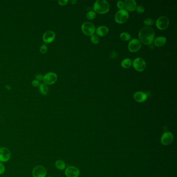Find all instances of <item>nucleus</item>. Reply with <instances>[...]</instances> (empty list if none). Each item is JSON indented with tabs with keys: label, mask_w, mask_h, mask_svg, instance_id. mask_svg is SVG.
I'll use <instances>...</instances> for the list:
<instances>
[{
	"label": "nucleus",
	"mask_w": 177,
	"mask_h": 177,
	"mask_svg": "<svg viewBox=\"0 0 177 177\" xmlns=\"http://www.w3.org/2000/svg\"><path fill=\"white\" fill-rule=\"evenodd\" d=\"M138 37L140 42L145 45H150L154 41L155 32L150 27H143L139 31Z\"/></svg>",
	"instance_id": "f257e3e1"
},
{
	"label": "nucleus",
	"mask_w": 177,
	"mask_h": 177,
	"mask_svg": "<svg viewBox=\"0 0 177 177\" xmlns=\"http://www.w3.org/2000/svg\"><path fill=\"white\" fill-rule=\"evenodd\" d=\"M94 9L95 13L106 14L109 11V3L106 0H97L94 4Z\"/></svg>",
	"instance_id": "f03ea898"
},
{
	"label": "nucleus",
	"mask_w": 177,
	"mask_h": 177,
	"mask_svg": "<svg viewBox=\"0 0 177 177\" xmlns=\"http://www.w3.org/2000/svg\"><path fill=\"white\" fill-rule=\"evenodd\" d=\"M129 14L125 9H120L115 15V20L120 24L125 23L128 19Z\"/></svg>",
	"instance_id": "7ed1b4c3"
},
{
	"label": "nucleus",
	"mask_w": 177,
	"mask_h": 177,
	"mask_svg": "<svg viewBox=\"0 0 177 177\" xmlns=\"http://www.w3.org/2000/svg\"><path fill=\"white\" fill-rule=\"evenodd\" d=\"M81 29L84 34L91 36L95 33L96 27L93 23L90 22H85L83 23Z\"/></svg>",
	"instance_id": "20e7f679"
},
{
	"label": "nucleus",
	"mask_w": 177,
	"mask_h": 177,
	"mask_svg": "<svg viewBox=\"0 0 177 177\" xmlns=\"http://www.w3.org/2000/svg\"><path fill=\"white\" fill-rule=\"evenodd\" d=\"M132 63L134 68L139 72L144 71L147 66L145 61L144 59L141 57L136 58V59H134Z\"/></svg>",
	"instance_id": "39448f33"
},
{
	"label": "nucleus",
	"mask_w": 177,
	"mask_h": 177,
	"mask_svg": "<svg viewBox=\"0 0 177 177\" xmlns=\"http://www.w3.org/2000/svg\"><path fill=\"white\" fill-rule=\"evenodd\" d=\"M169 25V20L166 16H161L156 22V26L159 30H165L168 28Z\"/></svg>",
	"instance_id": "423d86ee"
},
{
	"label": "nucleus",
	"mask_w": 177,
	"mask_h": 177,
	"mask_svg": "<svg viewBox=\"0 0 177 177\" xmlns=\"http://www.w3.org/2000/svg\"><path fill=\"white\" fill-rule=\"evenodd\" d=\"M11 157V151L6 147L0 148V162L5 163L9 161Z\"/></svg>",
	"instance_id": "0eeeda50"
},
{
	"label": "nucleus",
	"mask_w": 177,
	"mask_h": 177,
	"mask_svg": "<svg viewBox=\"0 0 177 177\" xmlns=\"http://www.w3.org/2000/svg\"><path fill=\"white\" fill-rule=\"evenodd\" d=\"M32 174L33 177H46L47 170L44 167L39 165L33 168Z\"/></svg>",
	"instance_id": "6e6552de"
},
{
	"label": "nucleus",
	"mask_w": 177,
	"mask_h": 177,
	"mask_svg": "<svg viewBox=\"0 0 177 177\" xmlns=\"http://www.w3.org/2000/svg\"><path fill=\"white\" fill-rule=\"evenodd\" d=\"M141 47V43L137 39H133L128 44L129 51L132 53L138 52Z\"/></svg>",
	"instance_id": "1a4fd4ad"
},
{
	"label": "nucleus",
	"mask_w": 177,
	"mask_h": 177,
	"mask_svg": "<svg viewBox=\"0 0 177 177\" xmlns=\"http://www.w3.org/2000/svg\"><path fill=\"white\" fill-rule=\"evenodd\" d=\"M43 82L46 85H52L57 80V76L56 74L53 72H49L43 77Z\"/></svg>",
	"instance_id": "9d476101"
},
{
	"label": "nucleus",
	"mask_w": 177,
	"mask_h": 177,
	"mask_svg": "<svg viewBox=\"0 0 177 177\" xmlns=\"http://www.w3.org/2000/svg\"><path fill=\"white\" fill-rule=\"evenodd\" d=\"M174 140V136L170 132H165L161 137V142L163 145H168L172 143Z\"/></svg>",
	"instance_id": "9b49d317"
},
{
	"label": "nucleus",
	"mask_w": 177,
	"mask_h": 177,
	"mask_svg": "<svg viewBox=\"0 0 177 177\" xmlns=\"http://www.w3.org/2000/svg\"><path fill=\"white\" fill-rule=\"evenodd\" d=\"M65 175L67 177H77L80 175V171L75 167L69 166L66 169Z\"/></svg>",
	"instance_id": "f8f14e48"
},
{
	"label": "nucleus",
	"mask_w": 177,
	"mask_h": 177,
	"mask_svg": "<svg viewBox=\"0 0 177 177\" xmlns=\"http://www.w3.org/2000/svg\"><path fill=\"white\" fill-rule=\"evenodd\" d=\"M55 39V34L52 31H47L43 34V39L45 43H52Z\"/></svg>",
	"instance_id": "ddd939ff"
},
{
	"label": "nucleus",
	"mask_w": 177,
	"mask_h": 177,
	"mask_svg": "<svg viewBox=\"0 0 177 177\" xmlns=\"http://www.w3.org/2000/svg\"><path fill=\"white\" fill-rule=\"evenodd\" d=\"M148 95L142 91H137L134 94V98L138 102H143L147 100Z\"/></svg>",
	"instance_id": "4468645a"
},
{
	"label": "nucleus",
	"mask_w": 177,
	"mask_h": 177,
	"mask_svg": "<svg viewBox=\"0 0 177 177\" xmlns=\"http://www.w3.org/2000/svg\"><path fill=\"white\" fill-rule=\"evenodd\" d=\"M124 5L126 9L130 12L135 11L137 8V3L134 0H126Z\"/></svg>",
	"instance_id": "2eb2a0df"
},
{
	"label": "nucleus",
	"mask_w": 177,
	"mask_h": 177,
	"mask_svg": "<svg viewBox=\"0 0 177 177\" xmlns=\"http://www.w3.org/2000/svg\"><path fill=\"white\" fill-rule=\"evenodd\" d=\"M154 45L157 47H162L166 43V38L165 36H158L154 40Z\"/></svg>",
	"instance_id": "dca6fc26"
},
{
	"label": "nucleus",
	"mask_w": 177,
	"mask_h": 177,
	"mask_svg": "<svg viewBox=\"0 0 177 177\" xmlns=\"http://www.w3.org/2000/svg\"><path fill=\"white\" fill-rule=\"evenodd\" d=\"M108 32H109V28L104 26H100L96 29L97 34L100 36H104L107 35Z\"/></svg>",
	"instance_id": "f3484780"
},
{
	"label": "nucleus",
	"mask_w": 177,
	"mask_h": 177,
	"mask_svg": "<svg viewBox=\"0 0 177 177\" xmlns=\"http://www.w3.org/2000/svg\"><path fill=\"white\" fill-rule=\"evenodd\" d=\"M39 90L42 94L46 95L48 94L49 89L47 85L45 84H40L39 86Z\"/></svg>",
	"instance_id": "a211bd4d"
},
{
	"label": "nucleus",
	"mask_w": 177,
	"mask_h": 177,
	"mask_svg": "<svg viewBox=\"0 0 177 177\" xmlns=\"http://www.w3.org/2000/svg\"><path fill=\"white\" fill-rule=\"evenodd\" d=\"M132 61L131 59L129 58H126L123 60L121 63V65H122V67L123 68H130L131 64H132Z\"/></svg>",
	"instance_id": "6ab92c4d"
},
{
	"label": "nucleus",
	"mask_w": 177,
	"mask_h": 177,
	"mask_svg": "<svg viewBox=\"0 0 177 177\" xmlns=\"http://www.w3.org/2000/svg\"><path fill=\"white\" fill-rule=\"evenodd\" d=\"M55 167L59 170H63L66 168V164L62 160H58L55 164Z\"/></svg>",
	"instance_id": "aec40b11"
},
{
	"label": "nucleus",
	"mask_w": 177,
	"mask_h": 177,
	"mask_svg": "<svg viewBox=\"0 0 177 177\" xmlns=\"http://www.w3.org/2000/svg\"><path fill=\"white\" fill-rule=\"evenodd\" d=\"M120 38L122 40L125 41H128L129 39H131V36L127 32H122V33L120 35Z\"/></svg>",
	"instance_id": "412c9836"
},
{
	"label": "nucleus",
	"mask_w": 177,
	"mask_h": 177,
	"mask_svg": "<svg viewBox=\"0 0 177 177\" xmlns=\"http://www.w3.org/2000/svg\"><path fill=\"white\" fill-rule=\"evenodd\" d=\"M96 16V13H95V12L93 11H90L86 14V17L89 20L93 19L95 18Z\"/></svg>",
	"instance_id": "4be33fe9"
},
{
	"label": "nucleus",
	"mask_w": 177,
	"mask_h": 177,
	"mask_svg": "<svg viewBox=\"0 0 177 177\" xmlns=\"http://www.w3.org/2000/svg\"><path fill=\"white\" fill-rule=\"evenodd\" d=\"M90 39H91V42L94 43V44H98L99 43V38L98 36L96 35V34L92 35L91 38H90Z\"/></svg>",
	"instance_id": "5701e85b"
},
{
	"label": "nucleus",
	"mask_w": 177,
	"mask_h": 177,
	"mask_svg": "<svg viewBox=\"0 0 177 177\" xmlns=\"http://www.w3.org/2000/svg\"><path fill=\"white\" fill-rule=\"evenodd\" d=\"M144 23L145 25L147 26L148 27V26H151L153 25L154 23V21L153 20L150 18H147L144 21Z\"/></svg>",
	"instance_id": "b1692460"
},
{
	"label": "nucleus",
	"mask_w": 177,
	"mask_h": 177,
	"mask_svg": "<svg viewBox=\"0 0 177 177\" xmlns=\"http://www.w3.org/2000/svg\"><path fill=\"white\" fill-rule=\"evenodd\" d=\"M136 10L137 11V12L138 13H140V14L143 13L145 11V8H144L143 6L142 5H139L138 6H137Z\"/></svg>",
	"instance_id": "393cba45"
},
{
	"label": "nucleus",
	"mask_w": 177,
	"mask_h": 177,
	"mask_svg": "<svg viewBox=\"0 0 177 177\" xmlns=\"http://www.w3.org/2000/svg\"><path fill=\"white\" fill-rule=\"evenodd\" d=\"M47 51V47L46 45H43L40 47V52L41 54H45Z\"/></svg>",
	"instance_id": "a878e982"
},
{
	"label": "nucleus",
	"mask_w": 177,
	"mask_h": 177,
	"mask_svg": "<svg viewBox=\"0 0 177 177\" xmlns=\"http://www.w3.org/2000/svg\"><path fill=\"white\" fill-rule=\"evenodd\" d=\"M5 167L3 163L0 162V175H2L5 172Z\"/></svg>",
	"instance_id": "bb28decb"
},
{
	"label": "nucleus",
	"mask_w": 177,
	"mask_h": 177,
	"mask_svg": "<svg viewBox=\"0 0 177 177\" xmlns=\"http://www.w3.org/2000/svg\"><path fill=\"white\" fill-rule=\"evenodd\" d=\"M117 6L118 7V9H123V7L124 6L123 2L122 1H118L117 3Z\"/></svg>",
	"instance_id": "cd10ccee"
},
{
	"label": "nucleus",
	"mask_w": 177,
	"mask_h": 177,
	"mask_svg": "<svg viewBox=\"0 0 177 177\" xmlns=\"http://www.w3.org/2000/svg\"><path fill=\"white\" fill-rule=\"evenodd\" d=\"M58 3L60 5H65L68 3V0H59Z\"/></svg>",
	"instance_id": "c85d7f7f"
},
{
	"label": "nucleus",
	"mask_w": 177,
	"mask_h": 177,
	"mask_svg": "<svg viewBox=\"0 0 177 177\" xmlns=\"http://www.w3.org/2000/svg\"><path fill=\"white\" fill-rule=\"evenodd\" d=\"M32 84L33 86H35V87H38V86H39L40 85L39 81L36 80H33L32 81Z\"/></svg>",
	"instance_id": "c756f323"
},
{
	"label": "nucleus",
	"mask_w": 177,
	"mask_h": 177,
	"mask_svg": "<svg viewBox=\"0 0 177 177\" xmlns=\"http://www.w3.org/2000/svg\"><path fill=\"white\" fill-rule=\"evenodd\" d=\"M36 80H38V81L43 80V77L41 74H38L36 75Z\"/></svg>",
	"instance_id": "7c9ffc66"
},
{
	"label": "nucleus",
	"mask_w": 177,
	"mask_h": 177,
	"mask_svg": "<svg viewBox=\"0 0 177 177\" xmlns=\"http://www.w3.org/2000/svg\"><path fill=\"white\" fill-rule=\"evenodd\" d=\"M70 2L72 4H75L77 3V1H75V0H72Z\"/></svg>",
	"instance_id": "2f4dec72"
},
{
	"label": "nucleus",
	"mask_w": 177,
	"mask_h": 177,
	"mask_svg": "<svg viewBox=\"0 0 177 177\" xmlns=\"http://www.w3.org/2000/svg\"><path fill=\"white\" fill-rule=\"evenodd\" d=\"M6 88H7V89H8V90H11V87H10V86H9V85H6Z\"/></svg>",
	"instance_id": "473e14b6"
},
{
	"label": "nucleus",
	"mask_w": 177,
	"mask_h": 177,
	"mask_svg": "<svg viewBox=\"0 0 177 177\" xmlns=\"http://www.w3.org/2000/svg\"></svg>",
	"instance_id": "72a5a7b5"
}]
</instances>
